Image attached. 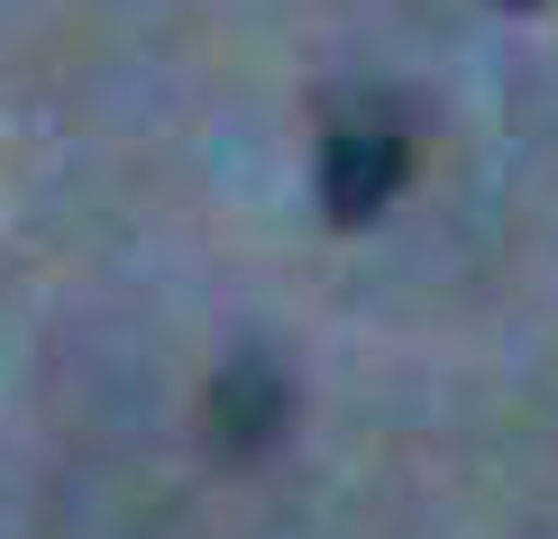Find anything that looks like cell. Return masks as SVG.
I'll use <instances>...</instances> for the list:
<instances>
[{"mask_svg": "<svg viewBox=\"0 0 558 539\" xmlns=\"http://www.w3.org/2000/svg\"><path fill=\"white\" fill-rule=\"evenodd\" d=\"M412 174V137L393 110H348V120H330V137H320V201H330L339 229L376 220V210L403 193Z\"/></svg>", "mask_w": 558, "mask_h": 539, "instance_id": "6da1fadb", "label": "cell"}, {"mask_svg": "<svg viewBox=\"0 0 558 539\" xmlns=\"http://www.w3.org/2000/svg\"><path fill=\"white\" fill-rule=\"evenodd\" d=\"M284 420H293V384H284L275 357H229L211 375V439L229 457H257Z\"/></svg>", "mask_w": 558, "mask_h": 539, "instance_id": "7a4b0ae2", "label": "cell"}, {"mask_svg": "<svg viewBox=\"0 0 558 539\" xmlns=\"http://www.w3.org/2000/svg\"><path fill=\"white\" fill-rule=\"evenodd\" d=\"M504 10H541V0H504Z\"/></svg>", "mask_w": 558, "mask_h": 539, "instance_id": "3957f363", "label": "cell"}]
</instances>
